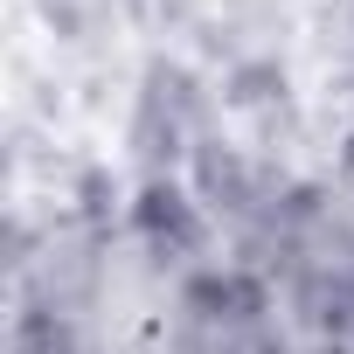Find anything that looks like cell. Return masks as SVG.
<instances>
[{
    "instance_id": "cell-1",
    "label": "cell",
    "mask_w": 354,
    "mask_h": 354,
    "mask_svg": "<svg viewBox=\"0 0 354 354\" xmlns=\"http://www.w3.org/2000/svg\"><path fill=\"white\" fill-rule=\"evenodd\" d=\"M181 181L195 188V202L223 230V250L236 264L264 271V257H271V243H278V230H285V216H292V202L306 188V174L271 139H257V132H243V125L223 118L202 139V153L188 160Z\"/></svg>"
},
{
    "instance_id": "cell-2",
    "label": "cell",
    "mask_w": 354,
    "mask_h": 354,
    "mask_svg": "<svg viewBox=\"0 0 354 354\" xmlns=\"http://www.w3.org/2000/svg\"><path fill=\"white\" fill-rule=\"evenodd\" d=\"M153 354H306L278 285L236 257L174 285L153 319Z\"/></svg>"
},
{
    "instance_id": "cell-3",
    "label": "cell",
    "mask_w": 354,
    "mask_h": 354,
    "mask_svg": "<svg viewBox=\"0 0 354 354\" xmlns=\"http://www.w3.org/2000/svg\"><path fill=\"white\" fill-rule=\"evenodd\" d=\"M223 125V91L174 49H153L125 91V118H118V153L132 167V181H167L188 174V160L202 153V139Z\"/></svg>"
},
{
    "instance_id": "cell-4",
    "label": "cell",
    "mask_w": 354,
    "mask_h": 354,
    "mask_svg": "<svg viewBox=\"0 0 354 354\" xmlns=\"http://www.w3.org/2000/svg\"><path fill=\"white\" fill-rule=\"evenodd\" d=\"M118 250H125V264H132L160 299L230 257V250H223V230L209 223V209L195 202V188L181 181V174H167V181H132V188H125Z\"/></svg>"
},
{
    "instance_id": "cell-5",
    "label": "cell",
    "mask_w": 354,
    "mask_h": 354,
    "mask_svg": "<svg viewBox=\"0 0 354 354\" xmlns=\"http://www.w3.org/2000/svg\"><path fill=\"white\" fill-rule=\"evenodd\" d=\"M313 42L333 77H354V0H313Z\"/></svg>"
},
{
    "instance_id": "cell-6",
    "label": "cell",
    "mask_w": 354,
    "mask_h": 354,
    "mask_svg": "<svg viewBox=\"0 0 354 354\" xmlns=\"http://www.w3.org/2000/svg\"><path fill=\"white\" fill-rule=\"evenodd\" d=\"M299 340H306L313 354H354V285H347V292H340V299H333Z\"/></svg>"
}]
</instances>
